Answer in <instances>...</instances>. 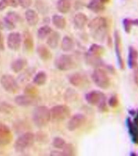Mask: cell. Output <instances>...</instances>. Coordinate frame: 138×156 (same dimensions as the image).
I'll list each match as a JSON object with an SVG mask.
<instances>
[{"instance_id":"484cf974","label":"cell","mask_w":138,"mask_h":156,"mask_svg":"<svg viewBox=\"0 0 138 156\" xmlns=\"http://www.w3.org/2000/svg\"><path fill=\"white\" fill-rule=\"evenodd\" d=\"M71 4L70 0H58L57 3V9L62 14H67L70 11Z\"/></svg>"},{"instance_id":"ffe728a7","label":"cell","mask_w":138,"mask_h":156,"mask_svg":"<svg viewBox=\"0 0 138 156\" xmlns=\"http://www.w3.org/2000/svg\"><path fill=\"white\" fill-rule=\"evenodd\" d=\"M73 23L76 28L82 29L88 23L87 16L83 12H78L74 16Z\"/></svg>"},{"instance_id":"4fadbf2b","label":"cell","mask_w":138,"mask_h":156,"mask_svg":"<svg viewBox=\"0 0 138 156\" xmlns=\"http://www.w3.org/2000/svg\"><path fill=\"white\" fill-rule=\"evenodd\" d=\"M114 44L115 53L117 59V62L120 69H124L125 67L124 59L122 58V48H121V39L118 31H115L114 34Z\"/></svg>"},{"instance_id":"f546056e","label":"cell","mask_w":138,"mask_h":156,"mask_svg":"<svg viewBox=\"0 0 138 156\" xmlns=\"http://www.w3.org/2000/svg\"><path fill=\"white\" fill-rule=\"evenodd\" d=\"M124 30L127 33L130 32L133 26H138V20H133L129 18H125L123 21Z\"/></svg>"},{"instance_id":"d4e9b609","label":"cell","mask_w":138,"mask_h":156,"mask_svg":"<svg viewBox=\"0 0 138 156\" xmlns=\"http://www.w3.org/2000/svg\"><path fill=\"white\" fill-rule=\"evenodd\" d=\"M61 45V48L63 51L69 52L73 50L74 48V42L71 37L69 36H65L62 39Z\"/></svg>"},{"instance_id":"e575fe53","label":"cell","mask_w":138,"mask_h":156,"mask_svg":"<svg viewBox=\"0 0 138 156\" xmlns=\"http://www.w3.org/2000/svg\"><path fill=\"white\" fill-rule=\"evenodd\" d=\"M3 24L4 27H5L7 30H13L15 28V23L10 21L7 18H6L5 17L4 18Z\"/></svg>"},{"instance_id":"5bb4252c","label":"cell","mask_w":138,"mask_h":156,"mask_svg":"<svg viewBox=\"0 0 138 156\" xmlns=\"http://www.w3.org/2000/svg\"><path fill=\"white\" fill-rule=\"evenodd\" d=\"M12 140V134L10 129L5 124H0V146L7 145Z\"/></svg>"},{"instance_id":"f35d334b","label":"cell","mask_w":138,"mask_h":156,"mask_svg":"<svg viewBox=\"0 0 138 156\" xmlns=\"http://www.w3.org/2000/svg\"><path fill=\"white\" fill-rule=\"evenodd\" d=\"M9 6L8 0H0V11H3Z\"/></svg>"},{"instance_id":"ab89813d","label":"cell","mask_w":138,"mask_h":156,"mask_svg":"<svg viewBox=\"0 0 138 156\" xmlns=\"http://www.w3.org/2000/svg\"><path fill=\"white\" fill-rule=\"evenodd\" d=\"M4 39L2 33L0 32V51L4 50Z\"/></svg>"},{"instance_id":"7c38bea8","label":"cell","mask_w":138,"mask_h":156,"mask_svg":"<svg viewBox=\"0 0 138 156\" xmlns=\"http://www.w3.org/2000/svg\"><path fill=\"white\" fill-rule=\"evenodd\" d=\"M21 42L22 37L19 32H11L7 37V46L12 51H18L21 45Z\"/></svg>"},{"instance_id":"ee69618b","label":"cell","mask_w":138,"mask_h":156,"mask_svg":"<svg viewBox=\"0 0 138 156\" xmlns=\"http://www.w3.org/2000/svg\"><path fill=\"white\" fill-rule=\"evenodd\" d=\"M103 4H105L108 3L109 2H110V0H100Z\"/></svg>"},{"instance_id":"7bdbcfd3","label":"cell","mask_w":138,"mask_h":156,"mask_svg":"<svg viewBox=\"0 0 138 156\" xmlns=\"http://www.w3.org/2000/svg\"><path fill=\"white\" fill-rule=\"evenodd\" d=\"M3 22L0 20V30H2L4 28Z\"/></svg>"},{"instance_id":"9c48e42d","label":"cell","mask_w":138,"mask_h":156,"mask_svg":"<svg viewBox=\"0 0 138 156\" xmlns=\"http://www.w3.org/2000/svg\"><path fill=\"white\" fill-rule=\"evenodd\" d=\"M2 87L7 92L15 94L18 92L19 87L17 82L13 76L10 75L2 76L0 80Z\"/></svg>"},{"instance_id":"8d00e7d4","label":"cell","mask_w":138,"mask_h":156,"mask_svg":"<svg viewBox=\"0 0 138 156\" xmlns=\"http://www.w3.org/2000/svg\"><path fill=\"white\" fill-rule=\"evenodd\" d=\"M37 91V89H36L35 87L32 85H29L26 87L25 92L26 94H29V95H36Z\"/></svg>"},{"instance_id":"30bf717a","label":"cell","mask_w":138,"mask_h":156,"mask_svg":"<svg viewBox=\"0 0 138 156\" xmlns=\"http://www.w3.org/2000/svg\"><path fill=\"white\" fill-rule=\"evenodd\" d=\"M86 117L84 114H75L70 119L67 124V129L70 131H74L84 125L86 122Z\"/></svg>"},{"instance_id":"60d3db41","label":"cell","mask_w":138,"mask_h":156,"mask_svg":"<svg viewBox=\"0 0 138 156\" xmlns=\"http://www.w3.org/2000/svg\"><path fill=\"white\" fill-rule=\"evenodd\" d=\"M136 69L135 70V73H134V81H135V83L138 87V64L136 66Z\"/></svg>"},{"instance_id":"8fae6325","label":"cell","mask_w":138,"mask_h":156,"mask_svg":"<svg viewBox=\"0 0 138 156\" xmlns=\"http://www.w3.org/2000/svg\"><path fill=\"white\" fill-rule=\"evenodd\" d=\"M37 101L38 99L36 95L27 94L18 95L15 98V102L16 104L21 107H29L36 105Z\"/></svg>"},{"instance_id":"2e32d148","label":"cell","mask_w":138,"mask_h":156,"mask_svg":"<svg viewBox=\"0 0 138 156\" xmlns=\"http://www.w3.org/2000/svg\"><path fill=\"white\" fill-rule=\"evenodd\" d=\"M128 131L133 143L138 145V125L136 124L130 118H128L126 121Z\"/></svg>"},{"instance_id":"cb8c5ba5","label":"cell","mask_w":138,"mask_h":156,"mask_svg":"<svg viewBox=\"0 0 138 156\" xmlns=\"http://www.w3.org/2000/svg\"><path fill=\"white\" fill-rule=\"evenodd\" d=\"M27 65V61L25 59L19 58L14 60L11 65V69L15 73L22 71Z\"/></svg>"},{"instance_id":"d6986e66","label":"cell","mask_w":138,"mask_h":156,"mask_svg":"<svg viewBox=\"0 0 138 156\" xmlns=\"http://www.w3.org/2000/svg\"><path fill=\"white\" fill-rule=\"evenodd\" d=\"M23 48L26 51L30 53L34 48V40L31 34L28 31H25L23 34Z\"/></svg>"},{"instance_id":"83f0119b","label":"cell","mask_w":138,"mask_h":156,"mask_svg":"<svg viewBox=\"0 0 138 156\" xmlns=\"http://www.w3.org/2000/svg\"><path fill=\"white\" fill-rule=\"evenodd\" d=\"M47 76L44 71H39L36 74L33 78V83L36 85L41 86L46 83Z\"/></svg>"},{"instance_id":"1f68e13d","label":"cell","mask_w":138,"mask_h":156,"mask_svg":"<svg viewBox=\"0 0 138 156\" xmlns=\"http://www.w3.org/2000/svg\"><path fill=\"white\" fill-rule=\"evenodd\" d=\"M62 156H73L75 154V148L71 144H66L64 147L62 148Z\"/></svg>"},{"instance_id":"3957f363","label":"cell","mask_w":138,"mask_h":156,"mask_svg":"<svg viewBox=\"0 0 138 156\" xmlns=\"http://www.w3.org/2000/svg\"><path fill=\"white\" fill-rule=\"evenodd\" d=\"M85 98L88 104L97 107L101 112H106L107 110L106 96L100 90H93L87 93Z\"/></svg>"},{"instance_id":"d590c367","label":"cell","mask_w":138,"mask_h":156,"mask_svg":"<svg viewBox=\"0 0 138 156\" xmlns=\"http://www.w3.org/2000/svg\"><path fill=\"white\" fill-rule=\"evenodd\" d=\"M18 5L23 9H28L31 6L32 0H17Z\"/></svg>"},{"instance_id":"52a82bcc","label":"cell","mask_w":138,"mask_h":156,"mask_svg":"<svg viewBox=\"0 0 138 156\" xmlns=\"http://www.w3.org/2000/svg\"><path fill=\"white\" fill-rule=\"evenodd\" d=\"M55 66L61 71H68L76 67V62L72 56L62 54L55 60Z\"/></svg>"},{"instance_id":"7a4b0ae2","label":"cell","mask_w":138,"mask_h":156,"mask_svg":"<svg viewBox=\"0 0 138 156\" xmlns=\"http://www.w3.org/2000/svg\"><path fill=\"white\" fill-rule=\"evenodd\" d=\"M105 49L101 45L93 44L90 46L86 54V62L90 66L100 67L103 66L102 56L105 53Z\"/></svg>"},{"instance_id":"7402d4cb","label":"cell","mask_w":138,"mask_h":156,"mask_svg":"<svg viewBox=\"0 0 138 156\" xmlns=\"http://www.w3.org/2000/svg\"><path fill=\"white\" fill-rule=\"evenodd\" d=\"M60 35L57 31H53L47 39V44L51 49H55L58 46L60 41Z\"/></svg>"},{"instance_id":"ba28073f","label":"cell","mask_w":138,"mask_h":156,"mask_svg":"<svg viewBox=\"0 0 138 156\" xmlns=\"http://www.w3.org/2000/svg\"><path fill=\"white\" fill-rule=\"evenodd\" d=\"M50 113L52 119L57 121H61L69 118L71 110L67 105H58L51 108Z\"/></svg>"},{"instance_id":"e0dca14e","label":"cell","mask_w":138,"mask_h":156,"mask_svg":"<svg viewBox=\"0 0 138 156\" xmlns=\"http://www.w3.org/2000/svg\"><path fill=\"white\" fill-rule=\"evenodd\" d=\"M138 51L133 46H129L128 54V66L130 69L136 67L138 64Z\"/></svg>"},{"instance_id":"9a60e30c","label":"cell","mask_w":138,"mask_h":156,"mask_svg":"<svg viewBox=\"0 0 138 156\" xmlns=\"http://www.w3.org/2000/svg\"><path fill=\"white\" fill-rule=\"evenodd\" d=\"M69 81L74 87H81L88 83V79L85 74L81 73H76L70 76Z\"/></svg>"},{"instance_id":"ac0fdd59","label":"cell","mask_w":138,"mask_h":156,"mask_svg":"<svg viewBox=\"0 0 138 156\" xmlns=\"http://www.w3.org/2000/svg\"><path fill=\"white\" fill-rule=\"evenodd\" d=\"M25 18L30 26L33 27L39 21V17L37 12L33 9H28L25 12Z\"/></svg>"},{"instance_id":"836d02e7","label":"cell","mask_w":138,"mask_h":156,"mask_svg":"<svg viewBox=\"0 0 138 156\" xmlns=\"http://www.w3.org/2000/svg\"><path fill=\"white\" fill-rule=\"evenodd\" d=\"M109 105L112 108H116L119 104V98L117 95H113L110 97L108 101Z\"/></svg>"},{"instance_id":"277c9868","label":"cell","mask_w":138,"mask_h":156,"mask_svg":"<svg viewBox=\"0 0 138 156\" xmlns=\"http://www.w3.org/2000/svg\"><path fill=\"white\" fill-rule=\"evenodd\" d=\"M51 118L50 110L46 106H40L34 110L32 119L36 126L39 128L47 126Z\"/></svg>"},{"instance_id":"8992f818","label":"cell","mask_w":138,"mask_h":156,"mask_svg":"<svg viewBox=\"0 0 138 156\" xmlns=\"http://www.w3.org/2000/svg\"><path fill=\"white\" fill-rule=\"evenodd\" d=\"M36 136L30 132L23 133L15 142L14 148L17 152H23L32 146L35 141Z\"/></svg>"},{"instance_id":"b9f144b4","label":"cell","mask_w":138,"mask_h":156,"mask_svg":"<svg viewBox=\"0 0 138 156\" xmlns=\"http://www.w3.org/2000/svg\"><path fill=\"white\" fill-rule=\"evenodd\" d=\"M51 156H62V152L59 151H53L50 154Z\"/></svg>"},{"instance_id":"74e56055","label":"cell","mask_w":138,"mask_h":156,"mask_svg":"<svg viewBox=\"0 0 138 156\" xmlns=\"http://www.w3.org/2000/svg\"><path fill=\"white\" fill-rule=\"evenodd\" d=\"M12 107L9 105H7V104L2 103L0 105V111L2 112H9Z\"/></svg>"},{"instance_id":"6da1fadb","label":"cell","mask_w":138,"mask_h":156,"mask_svg":"<svg viewBox=\"0 0 138 156\" xmlns=\"http://www.w3.org/2000/svg\"><path fill=\"white\" fill-rule=\"evenodd\" d=\"M88 28L91 36L95 41L103 42L105 41L108 31V22L103 17H96L88 23Z\"/></svg>"},{"instance_id":"44dd1931","label":"cell","mask_w":138,"mask_h":156,"mask_svg":"<svg viewBox=\"0 0 138 156\" xmlns=\"http://www.w3.org/2000/svg\"><path fill=\"white\" fill-rule=\"evenodd\" d=\"M36 51L40 58L43 61H48L51 59L52 57L51 51L44 45H40L37 46Z\"/></svg>"},{"instance_id":"d6a6232c","label":"cell","mask_w":138,"mask_h":156,"mask_svg":"<svg viewBox=\"0 0 138 156\" xmlns=\"http://www.w3.org/2000/svg\"><path fill=\"white\" fill-rule=\"evenodd\" d=\"M5 17L7 18L8 20H9L10 21H12V23H14L18 22L20 19L19 15L14 12H8L6 14Z\"/></svg>"},{"instance_id":"4dcf8cb0","label":"cell","mask_w":138,"mask_h":156,"mask_svg":"<svg viewBox=\"0 0 138 156\" xmlns=\"http://www.w3.org/2000/svg\"><path fill=\"white\" fill-rule=\"evenodd\" d=\"M52 144L53 147L56 149H62L66 145V142L64 138L60 137H56L53 138Z\"/></svg>"},{"instance_id":"4316f807","label":"cell","mask_w":138,"mask_h":156,"mask_svg":"<svg viewBox=\"0 0 138 156\" xmlns=\"http://www.w3.org/2000/svg\"><path fill=\"white\" fill-rule=\"evenodd\" d=\"M52 23L55 27L59 29H64L67 25V22L64 17L59 15H54L52 17Z\"/></svg>"},{"instance_id":"f6af8a7d","label":"cell","mask_w":138,"mask_h":156,"mask_svg":"<svg viewBox=\"0 0 138 156\" xmlns=\"http://www.w3.org/2000/svg\"><path fill=\"white\" fill-rule=\"evenodd\" d=\"M0 63H1V57H0Z\"/></svg>"},{"instance_id":"603a6c76","label":"cell","mask_w":138,"mask_h":156,"mask_svg":"<svg viewBox=\"0 0 138 156\" xmlns=\"http://www.w3.org/2000/svg\"><path fill=\"white\" fill-rule=\"evenodd\" d=\"M87 7L89 10L95 13L102 12L105 9V4L100 0H90Z\"/></svg>"},{"instance_id":"f1b7e54d","label":"cell","mask_w":138,"mask_h":156,"mask_svg":"<svg viewBox=\"0 0 138 156\" xmlns=\"http://www.w3.org/2000/svg\"><path fill=\"white\" fill-rule=\"evenodd\" d=\"M52 32L53 30L51 27L47 25H45L40 27L37 30V37L40 39L43 40L48 37Z\"/></svg>"},{"instance_id":"5b68a950","label":"cell","mask_w":138,"mask_h":156,"mask_svg":"<svg viewBox=\"0 0 138 156\" xmlns=\"http://www.w3.org/2000/svg\"><path fill=\"white\" fill-rule=\"evenodd\" d=\"M91 79L98 87L102 90L108 89L111 85V79L106 70L100 67L96 68L91 74Z\"/></svg>"}]
</instances>
